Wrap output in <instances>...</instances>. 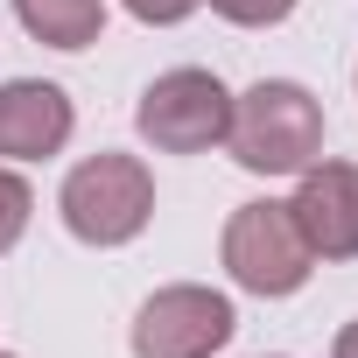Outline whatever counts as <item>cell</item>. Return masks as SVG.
Masks as SVG:
<instances>
[{"instance_id": "1", "label": "cell", "mask_w": 358, "mask_h": 358, "mask_svg": "<svg viewBox=\"0 0 358 358\" xmlns=\"http://www.w3.org/2000/svg\"><path fill=\"white\" fill-rule=\"evenodd\" d=\"M225 148L246 176H302L323 155V106L288 78H260L253 92L232 99Z\"/></svg>"}, {"instance_id": "2", "label": "cell", "mask_w": 358, "mask_h": 358, "mask_svg": "<svg viewBox=\"0 0 358 358\" xmlns=\"http://www.w3.org/2000/svg\"><path fill=\"white\" fill-rule=\"evenodd\" d=\"M57 211H64L71 239H85V246H127L155 218V176H148L141 155H85L64 176Z\"/></svg>"}, {"instance_id": "3", "label": "cell", "mask_w": 358, "mask_h": 358, "mask_svg": "<svg viewBox=\"0 0 358 358\" xmlns=\"http://www.w3.org/2000/svg\"><path fill=\"white\" fill-rule=\"evenodd\" d=\"M218 253H225V274H232L246 295H295V288L309 281V267H316V253H309L295 211L274 204V197L239 204V211L225 218Z\"/></svg>"}, {"instance_id": "4", "label": "cell", "mask_w": 358, "mask_h": 358, "mask_svg": "<svg viewBox=\"0 0 358 358\" xmlns=\"http://www.w3.org/2000/svg\"><path fill=\"white\" fill-rule=\"evenodd\" d=\"M134 127H141V141L162 148V155H204V148H218L225 127H232V92H225L211 71H162V78L141 92Z\"/></svg>"}, {"instance_id": "5", "label": "cell", "mask_w": 358, "mask_h": 358, "mask_svg": "<svg viewBox=\"0 0 358 358\" xmlns=\"http://www.w3.org/2000/svg\"><path fill=\"white\" fill-rule=\"evenodd\" d=\"M239 316L204 281H169L134 309V358H218Z\"/></svg>"}, {"instance_id": "6", "label": "cell", "mask_w": 358, "mask_h": 358, "mask_svg": "<svg viewBox=\"0 0 358 358\" xmlns=\"http://www.w3.org/2000/svg\"><path fill=\"white\" fill-rule=\"evenodd\" d=\"M302 239L316 260H358V169L351 162H309L302 169V183L288 197Z\"/></svg>"}, {"instance_id": "7", "label": "cell", "mask_w": 358, "mask_h": 358, "mask_svg": "<svg viewBox=\"0 0 358 358\" xmlns=\"http://www.w3.org/2000/svg\"><path fill=\"white\" fill-rule=\"evenodd\" d=\"M71 127H78V106H71L64 85H50V78H8L0 85V155L8 162L64 155Z\"/></svg>"}, {"instance_id": "8", "label": "cell", "mask_w": 358, "mask_h": 358, "mask_svg": "<svg viewBox=\"0 0 358 358\" xmlns=\"http://www.w3.org/2000/svg\"><path fill=\"white\" fill-rule=\"evenodd\" d=\"M15 15L50 50H92L106 36V0H15Z\"/></svg>"}, {"instance_id": "9", "label": "cell", "mask_w": 358, "mask_h": 358, "mask_svg": "<svg viewBox=\"0 0 358 358\" xmlns=\"http://www.w3.org/2000/svg\"><path fill=\"white\" fill-rule=\"evenodd\" d=\"M29 211H36V190L22 183L15 169H0V253H15L22 232H29Z\"/></svg>"}, {"instance_id": "10", "label": "cell", "mask_w": 358, "mask_h": 358, "mask_svg": "<svg viewBox=\"0 0 358 358\" xmlns=\"http://www.w3.org/2000/svg\"><path fill=\"white\" fill-rule=\"evenodd\" d=\"M211 15H225L232 29H274L295 15V0H211Z\"/></svg>"}, {"instance_id": "11", "label": "cell", "mask_w": 358, "mask_h": 358, "mask_svg": "<svg viewBox=\"0 0 358 358\" xmlns=\"http://www.w3.org/2000/svg\"><path fill=\"white\" fill-rule=\"evenodd\" d=\"M120 8H127L134 22H148V29H176V22H190L204 0H120Z\"/></svg>"}, {"instance_id": "12", "label": "cell", "mask_w": 358, "mask_h": 358, "mask_svg": "<svg viewBox=\"0 0 358 358\" xmlns=\"http://www.w3.org/2000/svg\"><path fill=\"white\" fill-rule=\"evenodd\" d=\"M330 358H358V323H344V330H337V344H330Z\"/></svg>"}, {"instance_id": "13", "label": "cell", "mask_w": 358, "mask_h": 358, "mask_svg": "<svg viewBox=\"0 0 358 358\" xmlns=\"http://www.w3.org/2000/svg\"><path fill=\"white\" fill-rule=\"evenodd\" d=\"M0 358H15V351H0Z\"/></svg>"}]
</instances>
